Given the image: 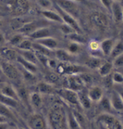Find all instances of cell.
I'll list each match as a JSON object with an SVG mask.
<instances>
[{"label":"cell","instance_id":"55","mask_svg":"<svg viewBox=\"0 0 123 129\" xmlns=\"http://www.w3.org/2000/svg\"><path fill=\"white\" fill-rule=\"evenodd\" d=\"M0 72H1V65H0Z\"/></svg>","mask_w":123,"mask_h":129},{"label":"cell","instance_id":"28","mask_svg":"<svg viewBox=\"0 0 123 129\" xmlns=\"http://www.w3.org/2000/svg\"><path fill=\"white\" fill-rule=\"evenodd\" d=\"M104 62L101 58L96 56H91L86 61V66L91 69H98Z\"/></svg>","mask_w":123,"mask_h":129},{"label":"cell","instance_id":"14","mask_svg":"<svg viewBox=\"0 0 123 129\" xmlns=\"http://www.w3.org/2000/svg\"><path fill=\"white\" fill-rule=\"evenodd\" d=\"M110 11L112 13V17L114 21L117 23L121 24L123 22V7L119 2H114L112 5Z\"/></svg>","mask_w":123,"mask_h":129},{"label":"cell","instance_id":"24","mask_svg":"<svg viewBox=\"0 0 123 129\" xmlns=\"http://www.w3.org/2000/svg\"><path fill=\"white\" fill-rule=\"evenodd\" d=\"M28 102L31 107L35 110L40 108L42 105V94H39L37 92L30 93Z\"/></svg>","mask_w":123,"mask_h":129},{"label":"cell","instance_id":"37","mask_svg":"<svg viewBox=\"0 0 123 129\" xmlns=\"http://www.w3.org/2000/svg\"><path fill=\"white\" fill-rule=\"evenodd\" d=\"M72 113H73V115H74L75 120H77L78 125H80V128H85L86 126V122L85 117H84L79 111H77V110H74V111H72Z\"/></svg>","mask_w":123,"mask_h":129},{"label":"cell","instance_id":"30","mask_svg":"<svg viewBox=\"0 0 123 129\" xmlns=\"http://www.w3.org/2000/svg\"><path fill=\"white\" fill-rule=\"evenodd\" d=\"M19 55L21 56L23 58H25L26 60L31 62L33 63L37 64V63L38 61L36 53L33 50H31V51H21L20 54H19Z\"/></svg>","mask_w":123,"mask_h":129},{"label":"cell","instance_id":"53","mask_svg":"<svg viewBox=\"0 0 123 129\" xmlns=\"http://www.w3.org/2000/svg\"><path fill=\"white\" fill-rule=\"evenodd\" d=\"M8 129H17V128H15V127H9Z\"/></svg>","mask_w":123,"mask_h":129},{"label":"cell","instance_id":"50","mask_svg":"<svg viewBox=\"0 0 123 129\" xmlns=\"http://www.w3.org/2000/svg\"><path fill=\"white\" fill-rule=\"evenodd\" d=\"M10 126L7 123V122L5 123H0V129H8Z\"/></svg>","mask_w":123,"mask_h":129},{"label":"cell","instance_id":"34","mask_svg":"<svg viewBox=\"0 0 123 129\" xmlns=\"http://www.w3.org/2000/svg\"><path fill=\"white\" fill-rule=\"evenodd\" d=\"M66 122H67L70 129H81L80 125L77 123V120H75L74 115H73L72 111V112H69L67 114Z\"/></svg>","mask_w":123,"mask_h":129},{"label":"cell","instance_id":"48","mask_svg":"<svg viewBox=\"0 0 123 129\" xmlns=\"http://www.w3.org/2000/svg\"><path fill=\"white\" fill-rule=\"evenodd\" d=\"M114 89L119 94L123 101V85H114Z\"/></svg>","mask_w":123,"mask_h":129},{"label":"cell","instance_id":"41","mask_svg":"<svg viewBox=\"0 0 123 129\" xmlns=\"http://www.w3.org/2000/svg\"><path fill=\"white\" fill-rule=\"evenodd\" d=\"M88 49L91 53H96V52H101L100 50V42H98L96 40H91L88 43Z\"/></svg>","mask_w":123,"mask_h":129},{"label":"cell","instance_id":"46","mask_svg":"<svg viewBox=\"0 0 123 129\" xmlns=\"http://www.w3.org/2000/svg\"><path fill=\"white\" fill-rule=\"evenodd\" d=\"M58 61L56 59H54V58H48L47 61H46V66L48 67L51 68L52 69H56L57 66H58Z\"/></svg>","mask_w":123,"mask_h":129},{"label":"cell","instance_id":"8","mask_svg":"<svg viewBox=\"0 0 123 129\" xmlns=\"http://www.w3.org/2000/svg\"><path fill=\"white\" fill-rule=\"evenodd\" d=\"M28 125L30 129H48L46 119L39 113L31 115L28 120Z\"/></svg>","mask_w":123,"mask_h":129},{"label":"cell","instance_id":"11","mask_svg":"<svg viewBox=\"0 0 123 129\" xmlns=\"http://www.w3.org/2000/svg\"><path fill=\"white\" fill-rule=\"evenodd\" d=\"M90 20L93 25L98 29H105L109 25V20L107 15L100 12L92 13L90 17Z\"/></svg>","mask_w":123,"mask_h":129},{"label":"cell","instance_id":"27","mask_svg":"<svg viewBox=\"0 0 123 129\" xmlns=\"http://www.w3.org/2000/svg\"><path fill=\"white\" fill-rule=\"evenodd\" d=\"M41 14H42L43 17L48 20L57 22V23H60V24L63 23L61 17L59 16V15L58 14V12L56 11L55 12V11H52L51 10H42Z\"/></svg>","mask_w":123,"mask_h":129},{"label":"cell","instance_id":"21","mask_svg":"<svg viewBox=\"0 0 123 129\" xmlns=\"http://www.w3.org/2000/svg\"><path fill=\"white\" fill-rule=\"evenodd\" d=\"M41 94H51L54 93L55 89L51 84L43 82H39L36 85V91Z\"/></svg>","mask_w":123,"mask_h":129},{"label":"cell","instance_id":"23","mask_svg":"<svg viewBox=\"0 0 123 129\" xmlns=\"http://www.w3.org/2000/svg\"><path fill=\"white\" fill-rule=\"evenodd\" d=\"M54 56L57 61L63 62V63L70 62L73 56L67 50H64L62 48H58L54 51Z\"/></svg>","mask_w":123,"mask_h":129},{"label":"cell","instance_id":"17","mask_svg":"<svg viewBox=\"0 0 123 129\" xmlns=\"http://www.w3.org/2000/svg\"><path fill=\"white\" fill-rule=\"evenodd\" d=\"M116 41H115L114 38H107L100 42V50L103 56H109Z\"/></svg>","mask_w":123,"mask_h":129},{"label":"cell","instance_id":"4","mask_svg":"<svg viewBox=\"0 0 123 129\" xmlns=\"http://www.w3.org/2000/svg\"><path fill=\"white\" fill-rule=\"evenodd\" d=\"M58 94L65 102H66L70 105L74 106L75 108H80L77 92L67 88H63L58 91Z\"/></svg>","mask_w":123,"mask_h":129},{"label":"cell","instance_id":"10","mask_svg":"<svg viewBox=\"0 0 123 129\" xmlns=\"http://www.w3.org/2000/svg\"><path fill=\"white\" fill-rule=\"evenodd\" d=\"M1 72L5 74L6 77L10 80H17L19 79V71L15 66L12 64L10 62L4 61L0 63Z\"/></svg>","mask_w":123,"mask_h":129},{"label":"cell","instance_id":"3","mask_svg":"<svg viewBox=\"0 0 123 129\" xmlns=\"http://www.w3.org/2000/svg\"><path fill=\"white\" fill-rule=\"evenodd\" d=\"M55 2L56 5L58 6L60 9L70 14L75 19L77 18L80 14L77 2H75L74 0H55Z\"/></svg>","mask_w":123,"mask_h":129},{"label":"cell","instance_id":"39","mask_svg":"<svg viewBox=\"0 0 123 129\" xmlns=\"http://www.w3.org/2000/svg\"><path fill=\"white\" fill-rule=\"evenodd\" d=\"M36 2L43 10H51L54 6L51 0H36Z\"/></svg>","mask_w":123,"mask_h":129},{"label":"cell","instance_id":"16","mask_svg":"<svg viewBox=\"0 0 123 129\" xmlns=\"http://www.w3.org/2000/svg\"><path fill=\"white\" fill-rule=\"evenodd\" d=\"M36 42L51 51H54L55 50L59 48V41L53 36L47 37L41 40L36 41Z\"/></svg>","mask_w":123,"mask_h":129},{"label":"cell","instance_id":"43","mask_svg":"<svg viewBox=\"0 0 123 129\" xmlns=\"http://www.w3.org/2000/svg\"><path fill=\"white\" fill-rule=\"evenodd\" d=\"M59 80V75L56 73H49L46 76V82L51 84V83H56Z\"/></svg>","mask_w":123,"mask_h":129},{"label":"cell","instance_id":"15","mask_svg":"<svg viewBox=\"0 0 123 129\" xmlns=\"http://www.w3.org/2000/svg\"><path fill=\"white\" fill-rule=\"evenodd\" d=\"M28 36L31 38V40H34L36 41L41 40L47 37L51 36V31L49 27H40Z\"/></svg>","mask_w":123,"mask_h":129},{"label":"cell","instance_id":"42","mask_svg":"<svg viewBox=\"0 0 123 129\" xmlns=\"http://www.w3.org/2000/svg\"><path fill=\"white\" fill-rule=\"evenodd\" d=\"M0 115L7 118H12L13 114L10 110V108L7 106L0 103Z\"/></svg>","mask_w":123,"mask_h":129},{"label":"cell","instance_id":"36","mask_svg":"<svg viewBox=\"0 0 123 129\" xmlns=\"http://www.w3.org/2000/svg\"><path fill=\"white\" fill-rule=\"evenodd\" d=\"M33 42L31 39L29 40L28 38H24L23 41L17 46V48L20 51H31L33 50Z\"/></svg>","mask_w":123,"mask_h":129},{"label":"cell","instance_id":"57","mask_svg":"<svg viewBox=\"0 0 123 129\" xmlns=\"http://www.w3.org/2000/svg\"><path fill=\"white\" fill-rule=\"evenodd\" d=\"M122 23H123V22H122Z\"/></svg>","mask_w":123,"mask_h":129},{"label":"cell","instance_id":"58","mask_svg":"<svg viewBox=\"0 0 123 129\" xmlns=\"http://www.w3.org/2000/svg\"><path fill=\"white\" fill-rule=\"evenodd\" d=\"M122 85H123V84H122Z\"/></svg>","mask_w":123,"mask_h":129},{"label":"cell","instance_id":"40","mask_svg":"<svg viewBox=\"0 0 123 129\" xmlns=\"http://www.w3.org/2000/svg\"><path fill=\"white\" fill-rule=\"evenodd\" d=\"M25 38V37L23 35H22L20 33L14 35L9 40V43L12 46L17 47V46L21 42L23 41V39Z\"/></svg>","mask_w":123,"mask_h":129},{"label":"cell","instance_id":"9","mask_svg":"<svg viewBox=\"0 0 123 129\" xmlns=\"http://www.w3.org/2000/svg\"><path fill=\"white\" fill-rule=\"evenodd\" d=\"M59 74H65L67 76L69 75H75V74H80L83 73H85L86 69L79 66L77 64H68V65H61L58 64L56 69Z\"/></svg>","mask_w":123,"mask_h":129},{"label":"cell","instance_id":"13","mask_svg":"<svg viewBox=\"0 0 123 129\" xmlns=\"http://www.w3.org/2000/svg\"><path fill=\"white\" fill-rule=\"evenodd\" d=\"M112 108L116 112H123V101L119 94L114 89L111 92L109 98Z\"/></svg>","mask_w":123,"mask_h":129},{"label":"cell","instance_id":"22","mask_svg":"<svg viewBox=\"0 0 123 129\" xmlns=\"http://www.w3.org/2000/svg\"><path fill=\"white\" fill-rule=\"evenodd\" d=\"M0 54L7 61L10 62L17 59L18 53L13 48L4 47L0 49Z\"/></svg>","mask_w":123,"mask_h":129},{"label":"cell","instance_id":"26","mask_svg":"<svg viewBox=\"0 0 123 129\" xmlns=\"http://www.w3.org/2000/svg\"><path fill=\"white\" fill-rule=\"evenodd\" d=\"M114 68L112 62L104 61L102 64L100 66V67L98 69V72L99 75L102 77H106L111 74Z\"/></svg>","mask_w":123,"mask_h":129},{"label":"cell","instance_id":"32","mask_svg":"<svg viewBox=\"0 0 123 129\" xmlns=\"http://www.w3.org/2000/svg\"><path fill=\"white\" fill-rule=\"evenodd\" d=\"M98 104L99 105L100 110L101 111H104V113H109V112L112 110H113L112 108V105L110 104V101H109V98L104 96V98L98 103Z\"/></svg>","mask_w":123,"mask_h":129},{"label":"cell","instance_id":"51","mask_svg":"<svg viewBox=\"0 0 123 129\" xmlns=\"http://www.w3.org/2000/svg\"><path fill=\"white\" fill-rule=\"evenodd\" d=\"M5 122H7V118L0 115V123H5Z\"/></svg>","mask_w":123,"mask_h":129},{"label":"cell","instance_id":"19","mask_svg":"<svg viewBox=\"0 0 123 129\" xmlns=\"http://www.w3.org/2000/svg\"><path fill=\"white\" fill-rule=\"evenodd\" d=\"M77 97H78V101L79 104L81 108L83 109H90L92 105V102L91 101V100L89 98L88 95L87 91L84 90V89L77 92Z\"/></svg>","mask_w":123,"mask_h":129},{"label":"cell","instance_id":"45","mask_svg":"<svg viewBox=\"0 0 123 129\" xmlns=\"http://www.w3.org/2000/svg\"><path fill=\"white\" fill-rule=\"evenodd\" d=\"M60 30L64 33V34H66V35H70V33H72L73 32H75L72 28H71L70 26H68L65 23H62L61 26H60Z\"/></svg>","mask_w":123,"mask_h":129},{"label":"cell","instance_id":"25","mask_svg":"<svg viewBox=\"0 0 123 129\" xmlns=\"http://www.w3.org/2000/svg\"><path fill=\"white\" fill-rule=\"evenodd\" d=\"M0 93L6 96V97L14 99L17 101H20V99H19V97H18V94L17 92V90L10 84H6L5 86H3L1 89V92Z\"/></svg>","mask_w":123,"mask_h":129},{"label":"cell","instance_id":"1","mask_svg":"<svg viewBox=\"0 0 123 129\" xmlns=\"http://www.w3.org/2000/svg\"><path fill=\"white\" fill-rule=\"evenodd\" d=\"M49 122L54 129L62 128L65 121H66L67 114L64 108L56 105L54 106L49 113Z\"/></svg>","mask_w":123,"mask_h":129},{"label":"cell","instance_id":"12","mask_svg":"<svg viewBox=\"0 0 123 129\" xmlns=\"http://www.w3.org/2000/svg\"><path fill=\"white\" fill-rule=\"evenodd\" d=\"M88 95L92 103H98L104 98V90L101 87L94 85L88 89Z\"/></svg>","mask_w":123,"mask_h":129},{"label":"cell","instance_id":"49","mask_svg":"<svg viewBox=\"0 0 123 129\" xmlns=\"http://www.w3.org/2000/svg\"><path fill=\"white\" fill-rule=\"evenodd\" d=\"M6 43H7V41H6L5 35L2 32H0V49L4 48Z\"/></svg>","mask_w":123,"mask_h":129},{"label":"cell","instance_id":"33","mask_svg":"<svg viewBox=\"0 0 123 129\" xmlns=\"http://www.w3.org/2000/svg\"><path fill=\"white\" fill-rule=\"evenodd\" d=\"M82 50L83 45L82 44H80V43H77L70 41V43H69V45L67 46V51L70 54H72V56L76 55V54H79Z\"/></svg>","mask_w":123,"mask_h":129},{"label":"cell","instance_id":"38","mask_svg":"<svg viewBox=\"0 0 123 129\" xmlns=\"http://www.w3.org/2000/svg\"><path fill=\"white\" fill-rule=\"evenodd\" d=\"M112 82L114 85H122L123 74L119 72H114L111 75Z\"/></svg>","mask_w":123,"mask_h":129},{"label":"cell","instance_id":"47","mask_svg":"<svg viewBox=\"0 0 123 129\" xmlns=\"http://www.w3.org/2000/svg\"><path fill=\"white\" fill-rule=\"evenodd\" d=\"M100 2L101 3L102 5L106 9H107L109 10L110 11L111 10V7H112V5L114 3V0H99Z\"/></svg>","mask_w":123,"mask_h":129},{"label":"cell","instance_id":"5","mask_svg":"<svg viewBox=\"0 0 123 129\" xmlns=\"http://www.w3.org/2000/svg\"><path fill=\"white\" fill-rule=\"evenodd\" d=\"M55 9L56 11L58 12V14L59 15V16L61 17L63 23L66 24L68 26H70L71 28H72L77 33H81V27L79 25V23L77 22V20L73 17L72 15H70V14H68L67 12H65V11H63L62 9H60L57 5H55Z\"/></svg>","mask_w":123,"mask_h":129},{"label":"cell","instance_id":"7","mask_svg":"<svg viewBox=\"0 0 123 129\" xmlns=\"http://www.w3.org/2000/svg\"><path fill=\"white\" fill-rule=\"evenodd\" d=\"M12 12L15 15H23L30 10L28 0H10Z\"/></svg>","mask_w":123,"mask_h":129},{"label":"cell","instance_id":"6","mask_svg":"<svg viewBox=\"0 0 123 129\" xmlns=\"http://www.w3.org/2000/svg\"><path fill=\"white\" fill-rule=\"evenodd\" d=\"M67 82V87L75 92H79L84 89L86 85L83 79L82 75L75 74V75H69L66 79Z\"/></svg>","mask_w":123,"mask_h":129},{"label":"cell","instance_id":"20","mask_svg":"<svg viewBox=\"0 0 123 129\" xmlns=\"http://www.w3.org/2000/svg\"><path fill=\"white\" fill-rule=\"evenodd\" d=\"M16 60H17V63L22 67V69H23L24 70H26V71L31 73V74H35L37 72L38 69H37L36 64H35V63H33L31 62L27 61L21 56H20L19 54H18Z\"/></svg>","mask_w":123,"mask_h":129},{"label":"cell","instance_id":"54","mask_svg":"<svg viewBox=\"0 0 123 129\" xmlns=\"http://www.w3.org/2000/svg\"><path fill=\"white\" fill-rule=\"evenodd\" d=\"M74 1H75V2H81L82 0H74Z\"/></svg>","mask_w":123,"mask_h":129},{"label":"cell","instance_id":"29","mask_svg":"<svg viewBox=\"0 0 123 129\" xmlns=\"http://www.w3.org/2000/svg\"><path fill=\"white\" fill-rule=\"evenodd\" d=\"M0 103L5 105L9 108H16L18 105V101L6 97L0 93Z\"/></svg>","mask_w":123,"mask_h":129},{"label":"cell","instance_id":"44","mask_svg":"<svg viewBox=\"0 0 123 129\" xmlns=\"http://www.w3.org/2000/svg\"><path fill=\"white\" fill-rule=\"evenodd\" d=\"M113 66L114 67L122 68L123 67V53L119 56L116 57L114 59H113Z\"/></svg>","mask_w":123,"mask_h":129},{"label":"cell","instance_id":"56","mask_svg":"<svg viewBox=\"0 0 123 129\" xmlns=\"http://www.w3.org/2000/svg\"><path fill=\"white\" fill-rule=\"evenodd\" d=\"M20 129H25V128H20Z\"/></svg>","mask_w":123,"mask_h":129},{"label":"cell","instance_id":"31","mask_svg":"<svg viewBox=\"0 0 123 129\" xmlns=\"http://www.w3.org/2000/svg\"><path fill=\"white\" fill-rule=\"evenodd\" d=\"M123 53V42L121 41H116L114 46L113 47V49L109 57L112 59H114L116 57H117L118 56H119L120 54H122Z\"/></svg>","mask_w":123,"mask_h":129},{"label":"cell","instance_id":"52","mask_svg":"<svg viewBox=\"0 0 123 129\" xmlns=\"http://www.w3.org/2000/svg\"><path fill=\"white\" fill-rule=\"evenodd\" d=\"M114 2H119V3H120L121 2H122L123 0H114Z\"/></svg>","mask_w":123,"mask_h":129},{"label":"cell","instance_id":"2","mask_svg":"<svg viewBox=\"0 0 123 129\" xmlns=\"http://www.w3.org/2000/svg\"><path fill=\"white\" fill-rule=\"evenodd\" d=\"M98 129H123L122 123L110 113H101L96 119Z\"/></svg>","mask_w":123,"mask_h":129},{"label":"cell","instance_id":"18","mask_svg":"<svg viewBox=\"0 0 123 129\" xmlns=\"http://www.w3.org/2000/svg\"><path fill=\"white\" fill-rule=\"evenodd\" d=\"M38 27H40V26H38L37 22L31 21V22L24 23L18 29V30H19V33H20L25 36H30L32 33H33Z\"/></svg>","mask_w":123,"mask_h":129},{"label":"cell","instance_id":"35","mask_svg":"<svg viewBox=\"0 0 123 129\" xmlns=\"http://www.w3.org/2000/svg\"><path fill=\"white\" fill-rule=\"evenodd\" d=\"M70 41L75 43H77L83 45L86 43V39L85 38L81 35V33H79L77 32H73L72 33H70V35L67 36Z\"/></svg>","mask_w":123,"mask_h":129}]
</instances>
